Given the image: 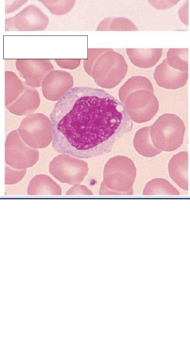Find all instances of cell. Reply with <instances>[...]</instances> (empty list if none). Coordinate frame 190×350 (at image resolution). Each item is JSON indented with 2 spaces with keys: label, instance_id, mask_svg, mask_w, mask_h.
<instances>
[{
  "label": "cell",
  "instance_id": "cell-1",
  "mask_svg": "<svg viewBox=\"0 0 190 350\" xmlns=\"http://www.w3.org/2000/svg\"><path fill=\"white\" fill-rule=\"evenodd\" d=\"M53 148L59 153L90 159L109 152L133 128L124 104L105 90L75 87L50 113Z\"/></svg>",
  "mask_w": 190,
  "mask_h": 350
},
{
  "label": "cell",
  "instance_id": "cell-2",
  "mask_svg": "<svg viewBox=\"0 0 190 350\" xmlns=\"http://www.w3.org/2000/svg\"><path fill=\"white\" fill-rule=\"evenodd\" d=\"M83 68L99 87L106 89L119 85L128 70L123 55L112 49H88Z\"/></svg>",
  "mask_w": 190,
  "mask_h": 350
},
{
  "label": "cell",
  "instance_id": "cell-3",
  "mask_svg": "<svg viewBox=\"0 0 190 350\" xmlns=\"http://www.w3.org/2000/svg\"><path fill=\"white\" fill-rule=\"evenodd\" d=\"M136 172L133 161L126 156L109 159L104 167L99 195H133Z\"/></svg>",
  "mask_w": 190,
  "mask_h": 350
},
{
  "label": "cell",
  "instance_id": "cell-4",
  "mask_svg": "<svg viewBox=\"0 0 190 350\" xmlns=\"http://www.w3.org/2000/svg\"><path fill=\"white\" fill-rule=\"evenodd\" d=\"M185 125L176 114L165 113L150 126V136L154 146L165 152H172L181 146Z\"/></svg>",
  "mask_w": 190,
  "mask_h": 350
},
{
  "label": "cell",
  "instance_id": "cell-5",
  "mask_svg": "<svg viewBox=\"0 0 190 350\" xmlns=\"http://www.w3.org/2000/svg\"><path fill=\"white\" fill-rule=\"evenodd\" d=\"M132 120L144 123L152 120L159 110V100L152 85L132 90L120 98Z\"/></svg>",
  "mask_w": 190,
  "mask_h": 350
},
{
  "label": "cell",
  "instance_id": "cell-6",
  "mask_svg": "<svg viewBox=\"0 0 190 350\" xmlns=\"http://www.w3.org/2000/svg\"><path fill=\"white\" fill-rule=\"evenodd\" d=\"M18 131L23 140L33 148H46L53 140L51 119L40 113L26 116Z\"/></svg>",
  "mask_w": 190,
  "mask_h": 350
},
{
  "label": "cell",
  "instance_id": "cell-7",
  "mask_svg": "<svg viewBox=\"0 0 190 350\" xmlns=\"http://www.w3.org/2000/svg\"><path fill=\"white\" fill-rule=\"evenodd\" d=\"M38 159V150L28 146L18 130L8 135L5 144V164L15 169H27L35 165Z\"/></svg>",
  "mask_w": 190,
  "mask_h": 350
},
{
  "label": "cell",
  "instance_id": "cell-8",
  "mask_svg": "<svg viewBox=\"0 0 190 350\" xmlns=\"http://www.w3.org/2000/svg\"><path fill=\"white\" fill-rule=\"evenodd\" d=\"M49 172L61 183H81L88 172L87 163L68 154L62 153L50 162Z\"/></svg>",
  "mask_w": 190,
  "mask_h": 350
},
{
  "label": "cell",
  "instance_id": "cell-9",
  "mask_svg": "<svg viewBox=\"0 0 190 350\" xmlns=\"http://www.w3.org/2000/svg\"><path fill=\"white\" fill-rule=\"evenodd\" d=\"M48 16L34 5L25 8L5 21V31H42L49 24Z\"/></svg>",
  "mask_w": 190,
  "mask_h": 350
},
{
  "label": "cell",
  "instance_id": "cell-10",
  "mask_svg": "<svg viewBox=\"0 0 190 350\" xmlns=\"http://www.w3.org/2000/svg\"><path fill=\"white\" fill-rule=\"evenodd\" d=\"M16 68L25 83L34 88L42 86L45 77L54 70L51 61L44 59H17Z\"/></svg>",
  "mask_w": 190,
  "mask_h": 350
},
{
  "label": "cell",
  "instance_id": "cell-11",
  "mask_svg": "<svg viewBox=\"0 0 190 350\" xmlns=\"http://www.w3.org/2000/svg\"><path fill=\"white\" fill-rule=\"evenodd\" d=\"M70 73L64 70H53L44 79L42 92L44 98L51 101L59 100L73 86Z\"/></svg>",
  "mask_w": 190,
  "mask_h": 350
},
{
  "label": "cell",
  "instance_id": "cell-12",
  "mask_svg": "<svg viewBox=\"0 0 190 350\" xmlns=\"http://www.w3.org/2000/svg\"><path fill=\"white\" fill-rule=\"evenodd\" d=\"M154 79L161 88L176 90L182 88L188 79V71H180L169 66L165 59L155 68Z\"/></svg>",
  "mask_w": 190,
  "mask_h": 350
},
{
  "label": "cell",
  "instance_id": "cell-13",
  "mask_svg": "<svg viewBox=\"0 0 190 350\" xmlns=\"http://www.w3.org/2000/svg\"><path fill=\"white\" fill-rule=\"evenodd\" d=\"M40 103L38 92L25 83V88L23 94L6 108L14 115L27 116L34 112L38 108Z\"/></svg>",
  "mask_w": 190,
  "mask_h": 350
},
{
  "label": "cell",
  "instance_id": "cell-14",
  "mask_svg": "<svg viewBox=\"0 0 190 350\" xmlns=\"http://www.w3.org/2000/svg\"><path fill=\"white\" fill-rule=\"evenodd\" d=\"M188 152L181 151L174 155L168 163L172 180L182 189L188 190Z\"/></svg>",
  "mask_w": 190,
  "mask_h": 350
},
{
  "label": "cell",
  "instance_id": "cell-15",
  "mask_svg": "<svg viewBox=\"0 0 190 350\" xmlns=\"http://www.w3.org/2000/svg\"><path fill=\"white\" fill-rule=\"evenodd\" d=\"M162 48L131 49L127 48L126 54L131 63L141 68H149L156 65L162 56Z\"/></svg>",
  "mask_w": 190,
  "mask_h": 350
},
{
  "label": "cell",
  "instance_id": "cell-16",
  "mask_svg": "<svg viewBox=\"0 0 190 350\" xmlns=\"http://www.w3.org/2000/svg\"><path fill=\"white\" fill-rule=\"evenodd\" d=\"M29 196H60V186L50 176L45 174L35 176L29 182L27 187Z\"/></svg>",
  "mask_w": 190,
  "mask_h": 350
},
{
  "label": "cell",
  "instance_id": "cell-17",
  "mask_svg": "<svg viewBox=\"0 0 190 350\" xmlns=\"http://www.w3.org/2000/svg\"><path fill=\"white\" fill-rule=\"evenodd\" d=\"M133 146L135 150L145 157H153L162 151L156 148L150 136V126L139 129L135 134Z\"/></svg>",
  "mask_w": 190,
  "mask_h": 350
},
{
  "label": "cell",
  "instance_id": "cell-18",
  "mask_svg": "<svg viewBox=\"0 0 190 350\" xmlns=\"http://www.w3.org/2000/svg\"><path fill=\"white\" fill-rule=\"evenodd\" d=\"M25 82L19 79L12 71L5 72V105H10L14 102L24 92Z\"/></svg>",
  "mask_w": 190,
  "mask_h": 350
},
{
  "label": "cell",
  "instance_id": "cell-19",
  "mask_svg": "<svg viewBox=\"0 0 190 350\" xmlns=\"http://www.w3.org/2000/svg\"><path fill=\"white\" fill-rule=\"evenodd\" d=\"M179 191L167 180L157 178L146 183L143 195H179Z\"/></svg>",
  "mask_w": 190,
  "mask_h": 350
},
{
  "label": "cell",
  "instance_id": "cell-20",
  "mask_svg": "<svg viewBox=\"0 0 190 350\" xmlns=\"http://www.w3.org/2000/svg\"><path fill=\"white\" fill-rule=\"evenodd\" d=\"M136 25L124 17H108L102 20L96 31H137Z\"/></svg>",
  "mask_w": 190,
  "mask_h": 350
},
{
  "label": "cell",
  "instance_id": "cell-21",
  "mask_svg": "<svg viewBox=\"0 0 190 350\" xmlns=\"http://www.w3.org/2000/svg\"><path fill=\"white\" fill-rule=\"evenodd\" d=\"M188 48H170L167 53L169 66L180 71H188Z\"/></svg>",
  "mask_w": 190,
  "mask_h": 350
},
{
  "label": "cell",
  "instance_id": "cell-22",
  "mask_svg": "<svg viewBox=\"0 0 190 350\" xmlns=\"http://www.w3.org/2000/svg\"><path fill=\"white\" fill-rule=\"evenodd\" d=\"M51 13L55 15H64L69 12L74 5L76 0H38Z\"/></svg>",
  "mask_w": 190,
  "mask_h": 350
},
{
  "label": "cell",
  "instance_id": "cell-23",
  "mask_svg": "<svg viewBox=\"0 0 190 350\" xmlns=\"http://www.w3.org/2000/svg\"><path fill=\"white\" fill-rule=\"evenodd\" d=\"M27 172L26 169H15L8 165L5 167V184L14 185L21 181Z\"/></svg>",
  "mask_w": 190,
  "mask_h": 350
},
{
  "label": "cell",
  "instance_id": "cell-24",
  "mask_svg": "<svg viewBox=\"0 0 190 350\" xmlns=\"http://www.w3.org/2000/svg\"><path fill=\"white\" fill-rule=\"evenodd\" d=\"M180 0H148V3L155 9L164 10L169 9L179 2Z\"/></svg>",
  "mask_w": 190,
  "mask_h": 350
},
{
  "label": "cell",
  "instance_id": "cell-25",
  "mask_svg": "<svg viewBox=\"0 0 190 350\" xmlns=\"http://www.w3.org/2000/svg\"><path fill=\"white\" fill-rule=\"evenodd\" d=\"M73 195H93V193L86 186L78 183L74 185V186L66 192V196Z\"/></svg>",
  "mask_w": 190,
  "mask_h": 350
},
{
  "label": "cell",
  "instance_id": "cell-26",
  "mask_svg": "<svg viewBox=\"0 0 190 350\" xmlns=\"http://www.w3.org/2000/svg\"><path fill=\"white\" fill-rule=\"evenodd\" d=\"M27 0H5V13H12L26 3Z\"/></svg>",
  "mask_w": 190,
  "mask_h": 350
},
{
  "label": "cell",
  "instance_id": "cell-27",
  "mask_svg": "<svg viewBox=\"0 0 190 350\" xmlns=\"http://www.w3.org/2000/svg\"><path fill=\"white\" fill-rule=\"evenodd\" d=\"M57 64L62 68L67 69H74L80 64V59H55Z\"/></svg>",
  "mask_w": 190,
  "mask_h": 350
},
{
  "label": "cell",
  "instance_id": "cell-28",
  "mask_svg": "<svg viewBox=\"0 0 190 350\" xmlns=\"http://www.w3.org/2000/svg\"><path fill=\"white\" fill-rule=\"evenodd\" d=\"M178 16L180 21L185 25H189V0L183 3V5L178 9Z\"/></svg>",
  "mask_w": 190,
  "mask_h": 350
}]
</instances>
